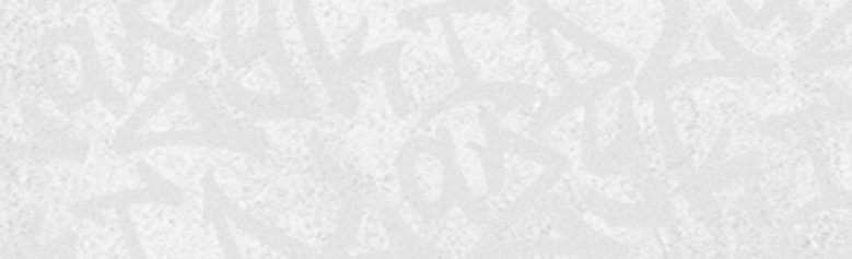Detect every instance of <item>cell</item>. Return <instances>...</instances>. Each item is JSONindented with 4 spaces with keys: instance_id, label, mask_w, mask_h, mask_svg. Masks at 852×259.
Segmentation results:
<instances>
[{
    "instance_id": "obj_10",
    "label": "cell",
    "mask_w": 852,
    "mask_h": 259,
    "mask_svg": "<svg viewBox=\"0 0 852 259\" xmlns=\"http://www.w3.org/2000/svg\"><path fill=\"white\" fill-rule=\"evenodd\" d=\"M378 204L369 203L365 210V219H363L362 226H360L359 246L350 248V255L359 256L362 252L370 251V249H376V251H386L392 248L390 238L386 235L385 226H383L382 219H380Z\"/></svg>"
},
{
    "instance_id": "obj_11",
    "label": "cell",
    "mask_w": 852,
    "mask_h": 259,
    "mask_svg": "<svg viewBox=\"0 0 852 259\" xmlns=\"http://www.w3.org/2000/svg\"><path fill=\"white\" fill-rule=\"evenodd\" d=\"M415 177H417L418 188L427 200L432 201V203L440 200L443 185H445V173H443L442 163L435 155L421 153L417 156Z\"/></svg>"
},
{
    "instance_id": "obj_12",
    "label": "cell",
    "mask_w": 852,
    "mask_h": 259,
    "mask_svg": "<svg viewBox=\"0 0 852 259\" xmlns=\"http://www.w3.org/2000/svg\"><path fill=\"white\" fill-rule=\"evenodd\" d=\"M529 120H532V117H529V115L523 114V111L520 110H512L510 114L500 117L501 123L506 125L510 130H513V132L518 133V136L526 137V139L532 140L533 143H536V140L532 139V137H529L528 130H526Z\"/></svg>"
},
{
    "instance_id": "obj_1",
    "label": "cell",
    "mask_w": 852,
    "mask_h": 259,
    "mask_svg": "<svg viewBox=\"0 0 852 259\" xmlns=\"http://www.w3.org/2000/svg\"><path fill=\"white\" fill-rule=\"evenodd\" d=\"M512 19L494 14H452L456 35L462 40L478 80L483 82H518L539 86L548 97L561 95L545 57L538 34L528 37V8L513 2Z\"/></svg>"
},
{
    "instance_id": "obj_9",
    "label": "cell",
    "mask_w": 852,
    "mask_h": 259,
    "mask_svg": "<svg viewBox=\"0 0 852 259\" xmlns=\"http://www.w3.org/2000/svg\"><path fill=\"white\" fill-rule=\"evenodd\" d=\"M627 86H616L612 91L605 92V94L598 95L595 101L596 105V130H598V146L599 150L608 149L619 136V91Z\"/></svg>"
},
{
    "instance_id": "obj_7",
    "label": "cell",
    "mask_w": 852,
    "mask_h": 259,
    "mask_svg": "<svg viewBox=\"0 0 852 259\" xmlns=\"http://www.w3.org/2000/svg\"><path fill=\"white\" fill-rule=\"evenodd\" d=\"M583 123H585V107L581 105L548 128L547 132L544 133L545 145L560 150L561 153L568 155L571 165H583V160H581Z\"/></svg>"
},
{
    "instance_id": "obj_4",
    "label": "cell",
    "mask_w": 852,
    "mask_h": 259,
    "mask_svg": "<svg viewBox=\"0 0 852 259\" xmlns=\"http://www.w3.org/2000/svg\"><path fill=\"white\" fill-rule=\"evenodd\" d=\"M581 185H588L598 193L605 195L611 200L621 201V203H641L643 201L640 191L637 190L633 181L627 175H615V177L608 178L595 177L592 173L586 172L583 165H571L553 191L555 193H568V191L577 190Z\"/></svg>"
},
{
    "instance_id": "obj_5",
    "label": "cell",
    "mask_w": 852,
    "mask_h": 259,
    "mask_svg": "<svg viewBox=\"0 0 852 259\" xmlns=\"http://www.w3.org/2000/svg\"><path fill=\"white\" fill-rule=\"evenodd\" d=\"M545 173V166L533 160H525L518 155L506 153L505 155V185L500 193L487 200L491 216H497L498 211L505 210L510 203L522 197L523 191L535 184Z\"/></svg>"
},
{
    "instance_id": "obj_3",
    "label": "cell",
    "mask_w": 852,
    "mask_h": 259,
    "mask_svg": "<svg viewBox=\"0 0 852 259\" xmlns=\"http://www.w3.org/2000/svg\"><path fill=\"white\" fill-rule=\"evenodd\" d=\"M429 34L415 32L401 52L400 73L413 108L423 111L433 102L462 89L440 19L427 21Z\"/></svg>"
},
{
    "instance_id": "obj_6",
    "label": "cell",
    "mask_w": 852,
    "mask_h": 259,
    "mask_svg": "<svg viewBox=\"0 0 852 259\" xmlns=\"http://www.w3.org/2000/svg\"><path fill=\"white\" fill-rule=\"evenodd\" d=\"M576 211L583 222L588 223L593 229H598L603 235L630 246L631 252L628 256H634V258H660L663 256L662 246L651 229H631L623 228V226L606 225L585 204L577 208Z\"/></svg>"
},
{
    "instance_id": "obj_2",
    "label": "cell",
    "mask_w": 852,
    "mask_h": 259,
    "mask_svg": "<svg viewBox=\"0 0 852 259\" xmlns=\"http://www.w3.org/2000/svg\"><path fill=\"white\" fill-rule=\"evenodd\" d=\"M590 34L611 42L637 59L634 76L650 59L665 24L662 2H550Z\"/></svg>"
},
{
    "instance_id": "obj_8",
    "label": "cell",
    "mask_w": 852,
    "mask_h": 259,
    "mask_svg": "<svg viewBox=\"0 0 852 259\" xmlns=\"http://www.w3.org/2000/svg\"><path fill=\"white\" fill-rule=\"evenodd\" d=\"M555 42H557L558 49H560L561 57H563L564 63H567L568 72L573 76L574 82L577 85L588 82V80L595 79L599 73H606L611 70V63L603 62V60L596 59L592 54L586 50L580 49L574 46L573 42L564 38L558 31H551Z\"/></svg>"
}]
</instances>
